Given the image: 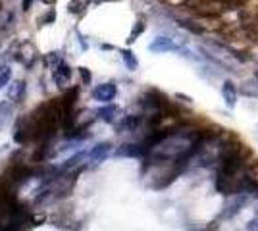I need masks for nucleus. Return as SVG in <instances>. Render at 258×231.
<instances>
[{
  "label": "nucleus",
  "instance_id": "nucleus-9",
  "mask_svg": "<svg viewBox=\"0 0 258 231\" xmlns=\"http://www.w3.org/2000/svg\"><path fill=\"white\" fill-rule=\"evenodd\" d=\"M121 60H123V64H125V67H127L129 71H135V69L139 67V62H137V58H135V54H133L129 48L121 50Z\"/></svg>",
  "mask_w": 258,
  "mask_h": 231
},
{
  "label": "nucleus",
  "instance_id": "nucleus-17",
  "mask_svg": "<svg viewBox=\"0 0 258 231\" xmlns=\"http://www.w3.org/2000/svg\"><path fill=\"white\" fill-rule=\"evenodd\" d=\"M41 2H44V4H54L56 0H41Z\"/></svg>",
  "mask_w": 258,
  "mask_h": 231
},
{
  "label": "nucleus",
  "instance_id": "nucleus-6",
  "mask_svg": "<svg viewBox=\"0 0 258 231\" xmlns=\"http://www.w3.org/2000/svg\"><path fill=\"white\" fill-rule=\"evenodd\" d=\"M141 123H143V118H141V116H125L123 121L118 125V129L119 131H137Z\"/></svg>",
  "mask_w": 258,
  "mask_h": 231
},
{
  "label": "nucleus",
  "instance_id": "nucleus-19",
  "mask_svg": "<svg viewBox=\"0 0 258 231\" xmlns=\"http://www.w3.org/2000/svg\"><path fill=\"white\" fill-rule=\"evenodd\" d=\"M98 2H102V0H98Z\"/></svg>",
  "mask_w": 258,
  "mask_h": 231
},
{
  "label": "nucleus",
  "instance_id": "nucleus-16",
  "mask_svg": "<svg viewBox=\"0 0 258 231\" xmlns=\"http://www.w3.org/2000/svg\"><path fill=\"white\" fill-rule=\"evenodd\" d=\"M31 4H33V0H23V2H22V10L23 12H29V10H31Z\"/></svg>",
  "mask_w": 258,
  "mask_h": 231
},
{
  "label": "nucleus",
  "instance_id": "nucleus-15",
  "mask_svg": "<svg viewBox=\"0 0 258 231\" xmlns=\"http://www.w3.org/2000/svg\"><path fill=\"white\" fill-rule=\"evenodd\" d=\"M79 75H81V79H83V83H85V85L91 83V71H89L87 67H79Z\"/></svg>",
  "mask_w": 258,
  "mask_h": 231
},
{
  "label": "nucleus",
  "instance_id": "nucleus-13",
  "mask_svg": "<svg viewBox=\"0 0 258 231\" xmlns=\"http://www.w3.org/2000/svg\"><path fill=\"white\" fill-rule=\"evenodd\" d=\"M143 31H145V22H143V20H139V22H137V25L133 27V31H131V35H129L127 43H129V44L135 43V41H137V37H139V35L143 33Z\"/></svg>",
  "mask_w": 258,
  "mask_h": 231
},
{
  "label": "nucleus",
  "instance_id": "nucleus-3",
  "mask_svg": "<svg viewBox=\"0 0 258 231\" xmlns=\"http://www.w3.org/2000/svg\"><path fill=\"white\" fill-rule=\"evenodd\" d=\"M149 48H151V52H156V54H164V52L177 50V46H175V43H173L170 37H156Z\"/></svg>",
  "mask_w": 258,
  "mask_h": 231
},
{
  "label": "nucleus",
  "instance_id": "nucleus-10",
  "mask_svg": "<svg viewBox=\"0 0 258 231\" xmlns=\"http://www.w3.org/2000/svg\"><path fill=\"white\" fill-rule=\"evenodd\" d=\"M23 93H25V83H23V81H16L14 87L10 89V93H8V97H10L14 102H22Z\"/></svg>",
  "mask_w": 258,
  "mask_h": 231
},
{
  "label": "nucleus",
  "instance_id": "nucleus-5",
  "mask_svg": "<svg viewBox=\"0 0 258 231\" xmlns=\"http://www.w3.org/2000/svg\"><path fill=\"white\" fill-rule=\"evenodd\" d=\"M110 152H112V144L98 143L97 146H93V150L89 152V160H91V162H102Z\"/></svg>",
  "mask_w": 258,
  "mask_h": 231
},
{
  "label": "nucleus",
  "instance_id": "nucleus-7",
  "mask_svg": "<svg viewBox=\"0 0 258 231\" xmlns=\"http://www.w3.org/2000/svg\"><path fill=\"white\" fill-rule=\"evenodd\" d=\"M245 97H252V99H258V81L256 79H248V81H245L243 85H241V89H239Z\"/></svg>",
  "mask_w": 258,
  "mask_h": 231
},
{
  "label": "nucleus",
  "instance_id": "nucleus-4",
  "mask_svg": "<svg viewBox=\"0 0 258 231\" xmlns=\"http://www.w3.org/2000/svg\"><path fill=\"white\" fill-rule=\"evenodd\" d=\"M222 97L226 100L227 108H235L237 104V85L233 81H224V85H222Z\"/></svg>",
  "mask_w": 258,
  "mask_h": 231
},
{
  "label": "nucleus",
  "instance_id": "nucleus-1",
  "mask_svg": "<svg viewBox=\"0 0 258 231\" xmlns=\"http://www.w3.org/2000/svg\"><path fill=\"white\" fill-rule=\"evenodd\" d=\"M116 95H118L116 83H102V85L93 89V99L98 100V102H104V104H110L116 99Z\"/></svg>",
  "mask_w": 258,
  "mask_h": 231
},
{
  "label": "nucleus",
  "instance_id": "nucleus-14",
  "mask_svg": "<svg viewBox=\"0 0 258 231\" xmlns=\"http://www.w3.org/2000/svg\"><path fill=\"white\" fill-rule=\"evenodd\" d=\"M181 25L185 29H189V31H193V33L201 35L203 33V27H199V25H195V22H189V20H183Z\"/></svg>",
  "mask_w": 258,
  "mask_h": 231
},
{
  "label": "nucleus",
  "instance_id": "nucleus-8",
  "mask_svg": "<svg viewBox=\"0 0 258 231\" xmlns=\"http://www.w3.org/2000/svg\"><path fill=\"white\" fill-rule=\"evenodd\" d=\"M116 114H118V108H116L114 104H108V106H104V108H100V110H98V118L108 121V123H114Z\"/></svg>",
  "mask_w": 258,
  "mask_h": 231
},
{
  "label": "nucleus",
  "instance_id": "nucleus-12",
  "mask_svg": "<svg viewBox=\"0 0 258 231\" xmlns=\"http://www.w3.org/2000/svg\"><path fill=\"white\" fill-rule=\"evenodd\" d=\"M12 79V69L10 66H0V89H4Z\"/></svg>",
  "mask_w": 258,
  "mask_h": 231
},
{
  "label": "nucleus",
  "instance_id": "nucleus-2",
  "mask_svg": "<svg viewBox=\"0 0 258 231\" xmlns=\"http://www.w3.org/2000/svg\"><path fill=\"white\" fill-rule=\"evenodd\" d=\"M52 77H54V83L58 87H66L72 79V67L66 64L64 60H60L56 66L52 67Z\"/></svg>",
  "mask_w": 258,
  "mask_h": 231
},
{
  "label": "nucleus",
  "instance_id": "nucleus-11",
  "mask_svg": "<svg viewBox=\"0 0 258 231\" xmlns=\"http://www.w3.org/2000/svg\"><path fill=\"white\" fill-rule=\"evenodd\" d=\"M89 8V0H72L70 4H68V10L70 14H83V12Z\"/></svg>",
  "mask_w": 258,
  "mask_h": 231
},
{
  "label": "nucleus",
  "instance_id": "nucleus-18",
  "mask_svg": "<svg viewBox=\"0 0 258 231\" xmlns=\"http://www.w3.org/2000/svg\"><path fill=\"white\" fill-rule=\"evenodd\" d=\"M254 79H256V81H258V71H256V73H254Z\"/></svg>",
  "mask_w": 258,
  "mask_h": 231
}]
</instances>
